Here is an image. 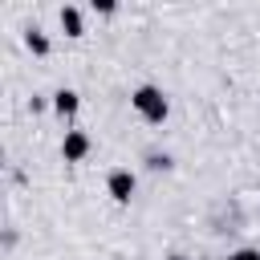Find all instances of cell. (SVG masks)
<instances>
[{
    "label": "cell",
    "mask_w": 260,
    "mask_h": 260,
    "mask_svg": "<svg viewBox=\"0 0 260 260\" xmlns=\"http://www.w3.org/2000/svg\"><path fill=\"white\" fill-rule=\"evenodd\" d=\"M130 106H134L150 126H162L167 114H171V102H167V93H162L158 85H138V89L130 93Z\"/></svg>",
    "instance_id": "6da1fadb"
},
{
    "label": "cell",
    "mask_w": 260,
    "mask_h": 260,
    "mask_svg": "<svg viewBox=\"0 0 260 260\" xmlns=\"http://www.w3.org/2000/svg\"><path fill=\"white\" fill-rule=\"evenodd\" d=\"M106 191H110V199H114V203H130V199H134V191H138V179H134V171H126V167L110 171V179H106Z\"/></svg>",
    "instance_id": "7a4b0ae2"
},
{
    "label": "cell",
    "mask_w": 260,
    "mask_h": 260,
    "mask_svg": "<svg viewBox=\"0 0 260 260\" xmlns=\"http://www.w3.org/2000/svg\"><path fill=\"white\" fill-rule=\"evenodd\" d=\"M89 134L85 130H65V138H61V158L65 162H81L85 154H89Z\"/></svg>",
    "instance_id": "3957f363"
},
{
    "label": "cell",
    "mask_w": 260,
    "mask_h": 260,
    "mask_svg": "<svg viewBox=\"0 0 260 260\" xmlns=\"http://www.w3.org/2000/svg\"><path fill=\"white\" fill-rule=\"evenodd\" d=\"M53 110H57V118L73 122V118H77V110H81V98H77V89H57V93H53Z\"/></svg>",
    "instance_id": "277c9868"
},
{
    "label": "cell",
    "mask_w": 260,
    "mask_h": 260,
    "mask_svg": "<svg viewBox=\"0 0 260 260\" xmlns=\"http://www.w3.org/2000/svg\"><path fill=\"white\" fill-rule=\"evenodd\" d=\"M61 28H65V37H81L85 32V20H81V8H73V4H65L61 12Z\"/></svg>",
    "instance_id": "5b68a950"
},
{
    "label": "cell",
    "mask_w": 260,
    "mask_h": 260,
    "mask_svg": "<svg viewBox=\"0 0 260 260\" xmlns=\"http://www.w3.org/2000/svg\"><path fill=\"white\" fill-rule=\"evenodd\" d=\"M24 45H28L37 57H45V53H49V37H45L41 28H28V32H24Z\"/></svg>",
    "instance_id": "8992f818"
},
{
    "label": "cell",
    "mask_w": 260,
    "mask_h": 260,
    "mask_svg": "<svg viewBox=\"0 0 260 260\" xmlns=\"http://www.w3.org/2000/svg\"><path fill=\"white\" fill-rule=\"evenodd\" d=\"M228 260H260V248H236Z\"/></svg>",
    "instance_id": "52a82bcc"
},
{
    "label": "cell",
    "mask_w": 260,
    "mask_h": 260,
    "mask_svg": "<svg viewBox=\"0 0 260 260\" xmlns=\"http://www.w3.org/2000/svg\"><path fill=\"white\" fill-rule=\"evenodd\" d=\"M150 167H154V171H167V167H171V158H167V154H154V158H150Z\"/></svg>",
    "instance_id": "ba28073f"
},
{
    "label": "cell",
    "mask_w": 260,
    "mask_h": 260,
    "mask_svg": "<svg viewBox=\"0 0 260 260\" xmlns=\"http://www.w3.org/2000/svg\"><path fill=\"white\" fill-rule=\"evenodd\" d=\"M93 8H98V12H106V16H110V12H114V0H93Z\"/></svg>",
    "instance_id": "9c48e42d"
},
{
    "label": "cell",
    "mask_w": 260,
    "mask_h": 260,
    "mask_svg": "<svg viewBox=\"0 0 260 260\" xmlns=\"http://www.w3.org/2000/svg\"><path fill=\"white\" fill-rule=\"evenodd\" d=\"M203 260H207V256H203Z\"/></svg>",
    "instance_id": "30bf717a"
}]
</instances>
